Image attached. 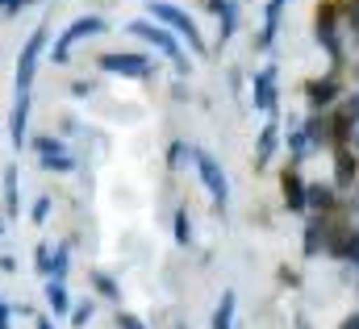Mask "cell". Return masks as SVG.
<instances>
[{"mask_svg":"<svg viewBox=\"0 0 359 329\" xmlns=\"http://www.w3.org/2000/svg\"><path fill=\"white\" fill-rule=\"evenodd\" d=\"M100 29H104V21H100V17H80V21H76V25H72V29L55 42V63H67V59H72V46H76L80 38L100 34Z\"/></svg>","mask_w":359,"mask_h":329,"instance_id":"cell-1","label":"cell"},{"mask_svg":"<svg viewBox=\"0 0 359 329\" xmlns=\"http://www.w3.org/2000/svg\"><path fill=\"white\" fill-rule=\"evenodd\" d=\"M42 46H46V29H34L29 46L21 50V63H17V88H21V92H25V88H29V80H34V67H38Z\"/></svg>","mask_w":359,"mask_h":329,"instance_id":"cell-2","label":"cell"},{"mask_svg":"<svg viewBox=\"0 0 359 329\" xmlns=\"http://www.w3.org/2000/svg\"><path fill=\"white\" fill-rule=\"evenodd\" d=\"M100 63H104V71H117V76H134V80L151 76V59H142V55H104Z\"/></svg>","mask_w":359,"mask_h":329,"instance_id":"cell-3","label":"cell"},{"mask_svg":"<svg viewBox=\"0 0 359 329\" xmlns=\"http://www.w3.org/2000/svg\"><path fill=\"white\" fill-rule=\"evenodd\" d=\"M130 29H134L138 38H147L151 46H159L163 55H172L176 63H180V59H184V55H180V46H176V42H172V38H168V29H159V25H151V21H134ZM180 67H184V63H180Z\"/></svg>","mask_w":359,"mask_h":329,"instance_id":"cell-4","label":"cell"},{"mask_svg":"<svg viewBox=\"0 0 359 329\" xmlns=\"http://www.w3.org/2000/svg\"><path fill=\"white\" fill-rule=\"evenodd\" d=\"M196 159V171H201V179H205V188L213 192V200H226V192H230V183H226V175H222V167L213 163L209 155H192Z\"/></svg>","mask_w":359,"mask_h":329,"instance_id":"cell-5","label":"cell"},{"mask_svg":"<svg viewBox=\"0 0 359 329\" xmlns=\"http://www.w3.org/2000/svg\"><path fill=\"white\" fill-rule=\"evenodd\" d=\"M155 17H159V21H168V25H176L180 34L201 50V34H196V25H192V17H188V13H180V8H172V4H155Z\"/></svg>","mask_w":359,"mask_h":329,"instance_id":"cell-6","label":"cell"},{"mask_svg":"<svg viewBox=\"0 0 359 329\" xmlns=\"http://www.w3.org/2000/svg\"><path fill=\"white\" fill-rule=\"evenodd\" d=\"M38 155H42V163L50 167V171H72V159H67V150H63L55 138H42V142H38Z\"/></svg>","mask_w":359,"mask_h":329,"instance_id":"cell-7","label":"cell"},{"mask_svg":"<svg viewBox=\"0 0 359 329\" xmlns=\"http://www.w3.org/2000/svg\"><path fill=\"white\" fill-rule=\"evenodd\" d=\"M25 117H29V96L21 92V104H17V113H13V142L21 146V138H25Z\"/></svg>","mask_w":359,"mask_h":329,"instance_id":"cell-8","label":"cell"},{"mask_svg":"<svg viewBox=\"0 0 359 329\" xmlns=\"http://www.w3.org/2000/svg\"><path fill=\"white\" fill-rule=\"evenodd\" d=\"M255 104H259V108H271V104H276V92H271V71H264V76L255 80Z\"/></svg>","mask_w":359,"mask_h":329,"instance_id":"cell-9","label":"cell"},{"mask_svg":"<svg viewBox=\"0 0 359 329\" xmlns=\"http://www.w3.org/2000/svg\"><path fill=\"white\" fill-rule=\"evenodd\" d=\"M46 300H50V309H55V313H63V309H67V288L55 279V284L46 288Z\"/></svg>","mask_w":359,"mask_h":329,"instance_id":"cell-10","label":"cell"},{"mask_svg":"<svg viewBox=\"0 0 359 329\" xmlns=\"http://www.w3.org/2000/svg\"><path fill=\"white\" fill-rule=\"evenodd\" d=\"M213 8L222 13V25H226V29H222V38H226V34L234 29V4H230V0H213Z\"/></svg>","mask_w":359,"mask_h":329,"instance_id":"cell-11","label":"cell"},{"mask_svg":"<svg viewBox=\"0 0 359 329\" xmlns=\"http://www.w3.org/2000/svg\"><path fill=\"white\" fill-rule=\"evenodd\" d=\"M230 313H234V296H222V309H217V329H230Z\"/></svg>","mask_w":359,"mask_h":329,"instance_id":"cell-12","label":"cell"},{"mask_svg":"<svg viewBox=\"0 0 359 329\" xmlns=\"http://www.w3.org/2000/svg\"><path fill=\"white\" fill-rule=\"evenodd\" d=\"M4 192H8V209L17 213V171H8V175H4Z\"/></svg>","mask_w":359,"mask_h":329,"instance_id":"cell-13","label":"cell"},{"mask_svg":"<svg viewBox=\"0 0 359 329\" xmlns=\"http://www.w3.org/2000/svg\"><path fill=\"white\" fill-rule=\"evenodd\" d=\"M284 192H288V204H292V209H301V204H305V196H301V183H297V179H288V183H284Z\"/></svg>","mask_w":359,"mask_h":329,"instance_id":"cell-14","label":"cell"},{"mask_svg":"<svg viewBox=\"0 0 359 329\" xmlns=\"http://www.w3.org/2000/svg\"><path fill=\"white\" fill-rule=\"evenodd\" d=\"M313 100H318V104L334 100V83H313Z\"/></svg>","mask_w":359,"mask_h":329,"instance_id":"cell-15","label":"cell"},{"mask_svg":"<svg viewBox=\"0 0 359 329\" xmlns=\"http://www.w3.org/2000/svg\"><path fill=\"white\" fill-rule=\"evenodd\" d=\"M339 179H343V183H351V155H343V159H339Z\"/></svg>","mask_w":359,"mask_h":329,"instance_id":"cell-16","label":"cell"},{"mask_svg":"<svg viewBox=\"0 0 359 329\" xmlns=\"http://www.w3.org/2000/svg\"><path fill=\"white\" fill-rule=\"evenodd\" d=\"M309 196H313V204H330V188H309Z\"/></svg>","mask_w":359,"mask_h":329,"instance_id":"cell-17","label":"cell"},{"mask_svg":"<svg viewBox=\"0 0 359 329\" xmlns=\"http://www.w3.org/2000/svg\"><path fill=\"white\" fill-rule=\"evenodd\" d=\"M88 317H92V304H80V309H76V317H72V321H76V326H88Z\"/></svg>","mask_w":359,"mask_h":329,"instance_id":"cell-18","label":"cell"},{"mask_svg":"<svg viewBox=\"0 0 359 329\" xmlns=\"http://www.w3.org/2000/svg\"><path fill=\"white\" fill-rule=\"evenodd\" d=\"M46 213H50V200H38V204H34V217H38V221H42V217H46Z\"/></svg>","mask_w":359,"mask_h":329,"instance_id":"cell-19","label":"cell"},{"mask_svg":"<svg viewBox=\"0 0 359 329\" xmlns=\"http://www.w3.org/2000/svg\"><path fill=\"white\" fill-rule=\"evenodd\" d=\"M271 142H276V134H271V130H268V134H264V146H259V155H264V159H268V155H271Z\"/></svg>","mask_w":359,"mask_h":329,"instance_id":"cell-20","label":"cell"},{"mask_svg":"<svg viewBox=\"0 0 359 329\" xmlns=\"http://www.w3.org/2000/svg\"><path fill=\"white\" fill-rule=\"evenodd\" d=\"M347 329H359V317H351V321H347Z\"/></svg>","mask_w":359,"mask_h":329,"instance_id":"cell-21","label":"cell"},{"mask_svg":"<svg viewBox=\"0 0 359 329\" xmlns=\"http://www.w3.org/2000/svg\"><path fill=\"white\" fill-rule=\"evenodd\" d=\"M38 329H50V321H38Z\"/></svg>","mask_w":359,"mask_h":329,"instance_id":"cell-22","label":"cell"},{"mask_svg":"<svg viewBox=\"0 0 359 329\" xmlns=\"http://www.w3.org/2000/svg\"><path fill=\"white\" fill-rule=\"evenodd\" d=\"M355 146H359V138H355Z\"/></svg>","mask_w":359,"mask_h":329,"instance_id":"cell-23","label":"cell"}]
</instances>
